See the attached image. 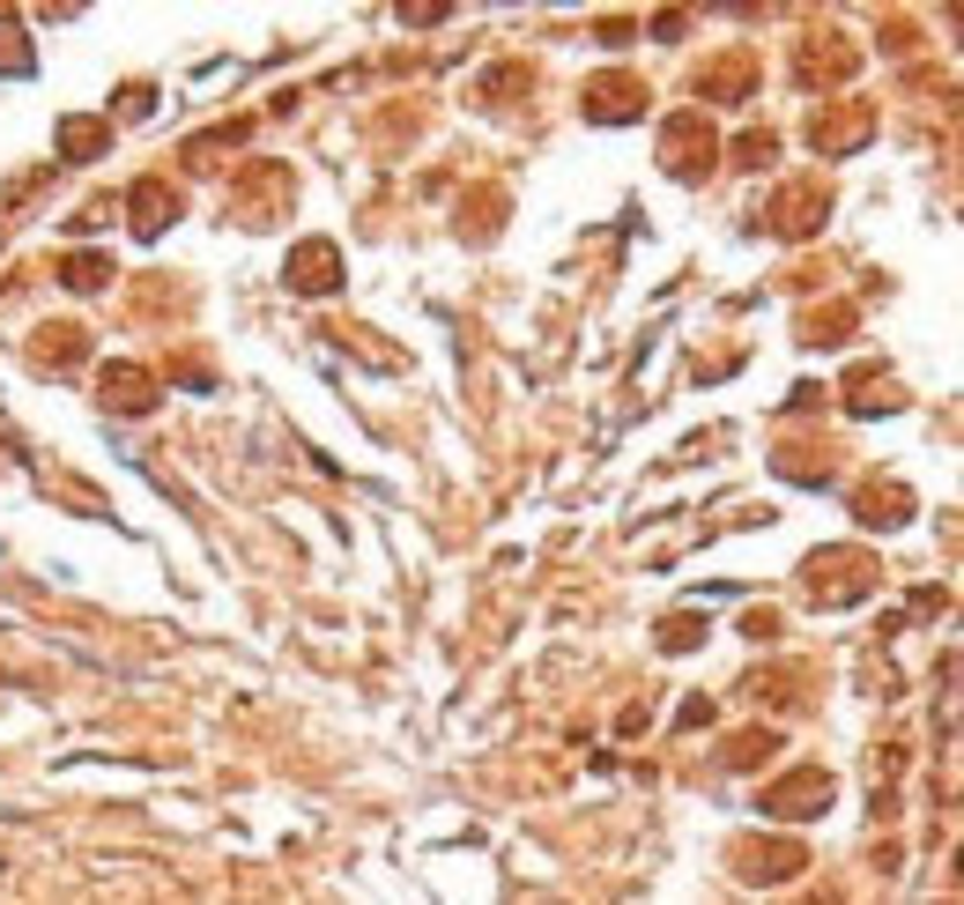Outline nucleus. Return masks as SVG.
Returning <instances> with one entry per match:
<instances>
[{"label": "nucleus", "instance_id": "nucleus-4", "mask_svg": "<svg viewBox=\"0 0 964 905\" xmlns=\"http://www.w3.org/2000/svg\"><path fill=\"white\" fill-rule=\"evenodd\" d=\"M104 141H112V126H104V120H67V126H60V149H67L75 164L104 157Z\"/></svg>", "mask_w": 964, "mask_h": 905}, {"label": "nucleus", "instance_id": "nucleus-1", "mask_svg": "<svg viewBox=\"0 0 964 905\" xmlns=\"http://www.w3.org/2000/svg\"><path fill=\"white\" fill-rule=\"evenodd\" d=\"M824 802H831V780H824V772H801V780H787V786H772V794H764V809H772V817H816Z\"/></svg>", "mask_w": 964, "mask_h": 905}, {"label": "nucleus", "instance_id": "nucleus-6", "mask_svg": "<svg viewBox=\"0 0 964 905\" xmlns=\"http://www.w3.org/2000/svg\"><path fill=\"white\" fill-rule=\"evenodd\" d=\"M164 208H171L164 186H141V194H134V231H141V238H149V231H164V223H171Z\"/></svg>", "mask_w": 964, "mask_h": 905}, {"label": "nucleus", "instance_id": "nucleus-3", "mask_svg": "<svg viewBox=\"0 0 964 905\" xmlns=\"http://www.w3.org/2000/svg\"><path fill=\"white\" fill-rule=\"evenodd\" d=\"M104 401H112V409H149V401H157V379H141L134 364L104 371Z\"/></svg>", "mask_w": 964, "mask_h": 905}, {"label": "nucleus", "instance_id": "nucleus-5", "mask_svg": "<svg viewBox=\"0 0 964 905\" xmlns=\"http://www.w3.org/2000/svg\"><path fill=\"white\" fill-rule=\"evenodd\" d=\"M587 112H593V120H630V112H638V89H630V83H601Z\"/></svg>", "mask_w": 964, "mask_h": 905}, {"label": "nucleus", "instance_id": "nucleus-2", "mask_svg": "<svg viewBox=\"0 0 964 905\" xmlns=\"http://www.w3.org/2000/svg\"><path fill=\"white\" fill-rule=\"evenodd\" d=\"M290 283H297V289H312V297H320V289H335V283H341L335 246H304V252L290 260Z\"/></svg>", "mask_w": 964, "mask_h": 905}, {"label": "nucleus", "instance_id": "nucleus-7", "mask_svg": "<svg viewBox=\"0 0 964 905\" xmlns=\"http://www.w3.org/2000/svg\"><path fill=\"white\" fill-rule=\"evenodd\" d=\"M104 275H112V268H104L97 252H89V260H67V289H97Z\"/></svg>", "mask_w": 964, "mask_h": 905}]
</instances>
